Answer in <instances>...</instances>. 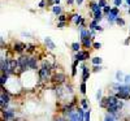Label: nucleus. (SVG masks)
Wrapping results in <instances>:
<instances>
[{"label": "nucleus", "mask_w": 130, "mask_h": 121, "mask_svg": "<svg viewBox=\"0 0 130 121\" xmlns=\"http://www.w3.org/2000/svg\"><path fill=\"white\" fill-rule=\"evenodd\" d=\"M52 72H53L52 65H51L48 61L43 60V61H42V65H40V68H39V70H38L39 81H40L42 83H47V82H50L51 78H52V75H53Z\"/></svg>", "instance_id": "nucleus-1"}, {"label": "nucleus", "mask_w": 130, "mask_h": 121, "mask_svg": "<svg viewBox=\"0 0 130 121\" xmlns=\"http://www.w3.org/2000/svg\"><path fill=\"white\" fill-rule=\"evenodd\" d=\"M51 82L53 83V86H60V85H64V83H67V75H65V73L57 72V73H55V74L52 75Z\"/></svg>", "instance_id": "nucleus-2"}, {"label": "nucleus", "mask_w": 130, "mask_h": 121, "mask_svg": "<svg viewBox=\"0 0 130 121\" xmlns=\"http://www.w3.org/2000/svg\"><path fill=\"white\" fill-rule=\"evenodd\" d=\"M73 59L79 61V63H86V61L90 59V51L89 50H81V51L74 53V57Z\"/></svg>", "instance_id": "nucleus-3"}, {"label": "nucleus", "mask_w": 130, "mask_h": 121, "mask_svg": "<svg viewBox=\"0 0 130 121\" xmlns=\"http://www.w3.org/2000/svg\"><path fill=\"white\" fill-rule=\"evenodd\" d=\"M2 120L3 121H18L16 118V111L12 108H8L5 111H2Z\"/></svg>", "instance_id": "nucleus-4"}, {"label": "nucleus", "mask_w": 130, "mask_h": 121, "mask_svg": "<svg viewBox=\"0 0 130 121\" xmlns=\"http://www.w3.org/2000/svg\"><path fill=\"white\" fill-rule=\"evenodd\" d=\"M26 48H27V44H25L22 42H16L13 44V52L18 55H24L26 52Z\"/></svg>", "instance_id": "nucleus-5"}, {"label": "nucleus", "mask_w": 130, "mask_h": 121, "mask_svg": "<svg viewBox=\"0 0 130 121\" xmlns=\"http://www.w3.org/2000/svg\"><path fill=\"white\" fill-rule=\"evenodd\" d=\"M81 69H82V82H87L92 72L87 68L86 63H82V64H81Z\"/></svg>", "instance_id": "nucleus-6"}, {"label": "nucleus", "mask_w": 130, "mask_h": 121, "mask_svg": "<svg viewBox=\"0 0 130 121\" xmlns=\"http://www.w3.org/2000/svg\"><path fill=\"white\" fill-rule=\"evenodd\" d=\"M81 43H82V47H83V48H86V50H89V51H90V48L94 46V40H92L91 38L83 39V40H81Z\"/></svg>", "instance_id": "nucleus-7"}, {"label": "nucleus", "mask_w": 130, "mask_h": 121, "mask_svg": "<svg viewBox=\"0 0 130 121\" xmlns=\"http://www.w3.org/2000/svg\"><path fill=\"white\" fill-rule=\"evenodd\" d=\"M44 44H46V47H47L50 51H53V50L56 48V44L52 42V39H51L50 37H46V38H44Z\"/></svg>", "instance_id": "nucleus-8"}, {"label": "nucleus", "mask_w": 130, "mask_h": 121, "mask_svg": "<svg viewBox=\"0 0 130 121\" xmlns=\"http://www.w3.org/2000/svg\"><path fill=\"white\" fill-rule=\"evenodd\" d=\"M83 17L81 16V14H73V18H72V21H73V24L75 25V26H81V24L83 22Z\"/></svg>", "instance_id": "nucleus-9"}, {"label": "nucleus", "mask_w": 130, "mask_h": 121, "mask_svg": "<svg viewBox=\"0 0 130 121\" xmlns=\"http://www.w3.org/2000/svg\"><path fill=\"white\" fill-rule=\"evenodd\" d=\"M89 8H90V10L92 13H95V12H98V10H100L102 8L99 7V4H98V2H91L90 4H89Z\"/></svg>", "instance_id": "nucleus-10"}, {"label": "nucleus", "mask_w": 130, "mask_h": 121, "mask_svg": "<svg viewBox=\"0 0 130 121\" xmlns=\"http://www.w3.org/2000/svg\"><path fill=\"white\" fill-rule=\"evenodd\" d=\"M104 18V13H103V9H100V10H98V12H95L94 13V20L95 21H98V22H100V21Z\"/></svg>", "instance_id": "nucleus-11"}, {"label": "nucleus", "mask_w": 130, "mask_h": 121, "mask_svg": "<svg viewBox=\"0 0 130 121\" xmlns=\"http://www.w3.org/2000/svg\"><path fill=\"white\" fill-rule=\"evenodd\" d=\"M52 13L55 14L56 17L60 16V14H62V7L61 5H53L52 7Z\"/></svg>", "instance_id": "nucleus-12"}, {"label": "nucleus", "mask_w": 130, "mask_h": 121, "mask_svg": "<svg viewBox=\"0 0 130 121\" xmlns=\"http://www.w3.org/2000/svg\"><path fill=\"white\" fill-rule=\"evenodd\" d=\"M109 105V100H108V96H103V99L99 102V107L103 109H107V107Z\"/></svg>", "instance_id": "nucleus-13"}, {"label": "nucleus", "mask_w": 130, "mask_h": 121, "mask_svg": "<svg viewBox=\"0 0 130 121\" xmlns=\"http://www.w3.org/2000/svg\"><path fill=\"white\" fill-rule=\"evenodd\" d=\"M78 64H79V61L73 60V64H72V77H73V78H74L75 75H77V68H78Z\"/></svg>", "instance_id": "nucleus-14"}, {"label": "nucleus", "mask_w": 130, "mask_h": 121, "mask_svg": "<svg viewBox=\"0 0 130 121\" xmlns=\"http://www.w3.org/2000/svg\"><path fill=\"white\" fill-rule=\"evenodd\" d=\"M79 103H81V107L85 109V111H87V109H90V103H89V100L86 98H82L81 100H79Z\"/></svg>", "instance_id": "nucleus-15"}, {"label": "nucleus", "mask_w": 130, "mask_h": 121, "mask_svg": "<svg viewBox=\"0 0 130 121\" xmlns=\"http://www.w3.org/2000/svg\"><path fill=\"white\" fill-rule=\"evenodd\" d=\"M81 47H82V43H78V42H73L72 44H70V48L73 52H78L81 51Z\"/></svg>", "instance_id": "nucleus-16"}, {"label": "nucleus", "mask_w": 130, "mask_h": 121, "mask_svg": "<svg viewBox=\"0 0 130 121\" xmlns=\"http://www.w3.org/2000/svg\"><path fill=\"white\" fill-rule=\"evenodd\" d=\"M124 78H125V74H124L121 70H117V72H116V80H117V82L122 83V82H124Z\"/></svg>", "instance_id": "nucleus-17"}, {"label": "nucleus", "mask_w": 130, "mask_h": 121, "mask_svg": "<svg viewBox=\"0 0 130 121\" xmlns=\"http://www.w3.org/2000/svg\"><path fill=\"white\" fill-rule=\"evenodd\" d=\"M9 78H10L9 74H2V80H0V83H2V86H5V85L8 83Z\"/></svg>", "instance_id": "nucleus-18"}, {"label": "nucleus", "mask_w": 130, "mask_h": 121, "mask_svg": "<svg viewBox=\"0 0 130 121\" xmlns=\"http://www.w3.org/2000/svg\"><path fill=\"white\" fill-rule=\"evenodd\" d=\"M102 63H103V59L99 57V56H95V57L91 59V64L92 65H102Z\"/></svg>", "instance_id": "nucleus-19"}, {"label": "nucleus", "mask_w": 130, "mask_h": 121, "mask_svg": "<svg viewBox=\"0 0 130 121\" xmlns=\"http://www.w3.org/2000/svg\"><path fill=\"white\" fill-rule=\"evenodd\" d=\"M79 93L82 95H86V93H87V86H86V82H81V85H79Z\"/></svg>", "instance_id": "nucleus-20"}, {"label": "nucleus", "mask_w": 130, "mask_h": 121, "mask_svg": "<svg viewBox=\"0 0 130 121\" xmlns=\"http://www.w3.org/2000/svg\"><path fill=\"white\" fill-rule=\"evenodd\" d=\"M102 70H103L102 65H92V69H91L92 73H99V72H102Z\"/></svg>", "instance_id": "nucleus-21"}, {"label": "nucleus", "mask_w": 130, "mask_h": 121, "mask_svg": "<svg viewBox=\"0 0 130 121\" xmlns=\"http://www.w3.org/2000/svg\"><path fill=\"white\" fill-rule=\"evenodd\" d=\"M57 21L59 22H67L68 21V14H60V16H57Z\"/></svg>", "instance_id": "nucleus-22"}, {"label": "nucleus", "mask_w": 130, "mask_h": 121, "mask_svg": "<svg viewBox=\"0 0 130 121\" xmlns=\"http://www.w3.org/2000/svg\"><path fill=\"white\" fill-rule=\"evenodd\" d=\"M35 44H32V43H31V44H27V48H26V53L29 55V53H31V52H34L35 51Z\"/></svg>", "instance_id": "nucleus-23"}, {"label": "nucleus", "mask_w": 130, "mask_h": 121, "mask_svg": "<svg viewBox=\"0 0 130 121\" xmlns=\"http://www.w3.org/2000/svg\"><path fill=\"white\" fill-rule=\"evenodd\" d=\"M103 121H117V118H116V117H113V116H112V115H109V113H107V115L104 116Z\"/></svg>", "instance_id": "nucleus-24"}, {"label": "nucleus", "mask_w": 130, "mask_h": 121, "mask_svg": "<svg viewBox=\"0 0 130 121\" xmlns=\"http://www.w3.org/2000/svg\"><path fill=\"white\" fill-rule=\"evenodd\" d=\"M102 99H103V90L99 89V90L96 91V100H98V103H99Z\"/></svg>", "instance_id": "nucleus-25"}, {"label": "nucleus", "mask_w": 130, "mask_h": 121, "mask_svg": "<svg viewBox=\"0 0 130 121\" xmlns=\"http://www.w3.org/2000/svg\"><path fill=\"white\" fill-rule=\"evenodd\" d=\"M85 121H91V109H87L85 112Z\"/></svg>", "instance_id": "nucleus-26"}, {"label": "nucleus", "mask_w": 130, "mask_h": 121, "mask_svg": "<svg viewBox=\"0 0 130 121\" xmlns=\"http://www.w3.org/2000/svg\"><path fill=\"white\" fill-rule=\"evenodd\" d=\"M116 24H117V25H120V26H125V20L118 16V17L116 18Z\"/></svg>", "instance_id": "nucleus-27"}, {"label": "nucleus", "mask_w": 130, "mask_h": 121, "mask_svg": "<svg viewBox=\"0 0 130 121\" xmlns=\"http://www.w3.org/2000/svg\"><path fill=\"white\" fill-rule=\"evenodd\" d=\"M111 10H112V8H111L109 5H107V7H104V8H103V13H104V16L107 17L108 14L111 13Z\"/></svg>", "instance_id": "nucleus-28"}, {"label": "nucleus", "mask_w": 130, "mask_h": 121, "mask_svg": "<svg viewBox=\"0 0 130 121\" xmlns=\"http://www.w3.org/2000/svg\"><path fill=\"white\" fill-rule=\"evenodd\" d=\"M53 121H68V120H67V117H64L62 115H57V116L53 117Z\"/></svg>", "instance_id": "nucleus-29"}, {"label": "nucleus", "mask_w": 130, "mask_h": 121, "mask_svg": "<svg viewBox=\"0 0 130 121\" xmlns=\"http://www.w3.org/2000/svg\"><path fill=\"white\" fill-rule=\"evenodd\" d=\"M98 24H99L98 21L92 20L91 22H90V25H89V29H90V30H95V27H96V25H98Z\"/></svg>", "instance_id": "nucleus-30"}, {"label": "nucleus", "mask_w": 130, "mask_h": 121, "mask_svg": "<svg viewBox=\"0 0 130 121\" xmlns=\"http://www.w3.org/2000/svg\"><path fill=\"white\" fill-rule=\"evenodd\" d=\"M98 4H99V7H100L102 9L108 5V4H107V0H99V2H98Z\"/></svg>", "instance_id": "nucleus-31"}, {"label": "nucleus", "mask_w": 130, "mask_h": 121, "mask_svg": "<svg viewBox=\"0 0 130 121\" xmlns=\"http://www.w3.org/2000/svg\"><path fill=\"white\" fill-rule=\"evenodd\" d=\"M113 4H115V7L120 8V7H122V0H113Z\"/></svg>", "instance_id": "nucleus-32"}, {"label": "nucleus", "mask_w": 130, "mask_h": 121, "mask_svg": "<svg viewBox=\"0 0 130 121\" xmlns=\"http://www.w3.org/2000/svg\"><path fill=\"white\" fill-rule=\"evenodd\" d=\"M94 50H100L102 48V43L100 42H94Z\"/></svg>", "instance_id": "nucleus-33"}, {"label": "nucleus", "mask_w": 130, "mask_h": 121, "mask_svg": "<svg viewBox=\"0 0 130 121\" xmlns=\"http://www.w3.org/2000/svg\"><path fill=\"white\" fill-rule=\"evenodd\" d=\"M46 5H47V2H46V0H40V3L38 4V7H39L40 9H43V8H46Z\"/></svg>", "instance_id": "nucleus-34"}, {"label": "nucleus", "mask_w": 130, "mask_h": 121, "mask_svg": "<svg viewBox=\"0 0 130 121\" xmlns=\"http://www.w3.org/2000/svg\"><path fill=\"white\" fill-rule=\"evenodd\" d=\"M124 83H125V85H130V74H125Z\"/></svg>", "instance_id": "nucleus-35"}, {"label": "nucleus", "mask_w": 130, "mask_h": 121, "mask_svg": "<svg viewBox=\"0 0 130 121\" xmlns=\"http://www.w3.org/2000/svg\"><path fill=\"white\" fill-rule=\"evenodd\" d=\"M67 25H68V21L67 22H57V29H64Z\"/></svg>", "instance_id": "nucleus-36"}, {"label": "nucleus", "mask_w": 130, "mask_h": 121, "mask_svg": "<svg viewBox=\"0 0 130 121\" xmlns=\"http://www.w3.org/2000/svg\"><path fill=\"white\" fill-rule=\"evenodd\" d=\"M95 30H96V31H99V33H102L104 29H103V26H100L99 24H98V25H96V27H95Z\"/></svg>", "instance_id": "nucleus-37"}, {"label": "nucleus", "mask_w": 130, "mask_h": 121, "mask_svg": "<svg viewBox=\"0 0 130 121\" xmlns=\"http://www.w3.org/2000/svg\"><path fill=\"white\" fill-rule=\"evenodd\" d=\"M124 44H125V46H129V44H130V38H126V39L124 40Z\"/></svg>", "instance_id": "nucleus-38"}, {"label": "nucleus", "mask_w": 130, "mask_h": 121, "mask_svg": "<svg viewBox=\"0 0 130 121\" xmlns=\"http://www.w3.org/2000/svg\"><path fill=\"white\" fill-rule=\"evenodd\" d=\"M46 2H47V5H55V3H53V0H46Z\"/></svg>", "instance_id": "nucleus-39"}, {"label": "nucleus", "mask_w": 130, "mask_h": 121, "mask_svg": "<svg viewBox=\"0 0 130 121\" xmlns=\"http://www.w3.org/2000/svg\"><path fill=\"white\" fill-rule=\"evenodd\" d=\"M74 3H75V0H67V4L68 5H73Z\"/></svg>", "instance_id": "nucleus-40"}, {"label": "nucleus", "mask_w": 130, "mask_h": 121, "mask_svg": "<svg viewBox=\"0 0 130 121\" xmlns=\"http://www.w3.org/2000/svg\"><path fill=\"white\" fill-rule=\"evenodd\" d=\"M83 2H85V0H75V4H77V5H81Z\"/></svg>", "instance_id": "nucleus-41"}, {"label": "nucleus", "mask_w": 130, "mask_h": 121, "mask_svg": "<svg viewBox=\"0 0 130 121\" xmlns=\"http://www.w3.org/2000/svg\"><path fill=\"white\" fill-rule=\"evenodd\" d=\"M53 3H55V5H60V0H53Z\"/></svg>", "instance_id": "nucleus-42"}, {"label": "nucleus", "mask_w": 130, "mask_h": 121, "mask_svg": "<svg viewBox=\"0 0 130 121\" xmlns=\"http://www.w3.org/2000/svg\"><path fill=\"white\" fill-rule=\"evenodd\" d=\"M126 4H127V5L130 7V0H127V2H126Z\"/></svg>", "instance_id": "nucleus-43"}, {"label": "nucleus", "mask_w": 130, "mask_h": 121, "mask_svg": "<svg viewBox=\"0 0 130 121\" xmlns=\"http://www.w3.org/2000/svg\"><path fill=\"white\" fill-rule=\"evenodd\" d=\"M127 13H130V8H127Z\"/></svg>", "instance_id": "nucleus-44"}, {"label": "nucleus", "mask_w": 130, "mask_h": 121, "mask_svg": "<svg viewBox=\"0 0 130 121\" xmlns=\"http://www.w3.org/2000/svg\"><path fill=\"white\" fill-rule=\"evenodd\" d=\"M129 38H130V27H129Z\"/></svg>", "instance_id": "nucleus-45"}, {"label": "nucleus", "mask_w": 130, "mask_h": 121, "mask_svg": "<svg viewBox=\"0 0 130 121\" xmlns=\"http://www.w3.org/2000/svg\"><path fill=\"white\" fill-rule=\"evenodd\" d=\"M125 2H127V0H125Z\"/></svg>", "instance_id": "nucleus-46"}]
</instances>
